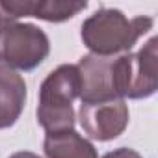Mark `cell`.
<instances>
[{
	"mask_svg": "<svg viewBox=\"0 0 158 158\" xmlns=\"http://www.w3.org/2000/svg\"><path fill=\"white\" fill-rule=\"evenodd\" d=\"M154 26V19L139 15L128 19L121 10L101 8L89 15L80 28V39L95 56H121Z\"/></svg>",
	"mask_w": 158,
	"mask_h": 158,
	"instance_id": "obj_1",
	"label": "cell"
},
{
	"mask_svg": "<svg viewBox=\"0 0 158 158\" xmlns=\"http://www.w3.org/2000/svg\"><path fill=\"white\" fill-rule=\"evenodd\" d=\"M26 104V82L24 78L6 67L0 65V130L13 127Z\"/></svg>",
	"mask_w": 158,
	"mask_h": 158,
	"instance_id": "obj_8",
	"label": "cell"
},
{
	"mask_svg": "<svg viewBox=\"0 0 158 158\" xmlns=\"http://www.w3.org/2000/svg\"><path fill=\"white\" fill-rule=\"evenodd\" d=\"M102 158H143V156H141L138 151L130 149V147H119V149H115V151L106 152Z\"/></svg>",
	"mask_w": 158,
	"mask_h": 158,
	"instance_id": "obj_10",
	"label": "cell"
},
{
	"mask_svg": "<svg viewBox=\"0 0 158 158\" xmlns=\"http://www.w3.org/2000/svg\"><path fill=\"white\" fill-rule=\"evenodd\" d=\"M43 151L47 158H99L95 145L74 128L45 134Z\"/></svg>",
	"mask_w": 158,
	"mask_h": 158,
	"instance_id": "obj_9",
	"label": "cell"
},
{
	"mask_svg": "<svg viewBox=\"0 0 158 158\" xmlns=\"http://www.w3.org/2000/svg\"><path fill=\"white\" fill-rule=\"evenodd\" d=\"M80 95V73L73 63H63L50 71L39 88L37 123L45 134L73 130L76 114L74 99Z\"/></svg>",
	"mask_w": 158,
	"mask_h": 158,
	"instance_id": "obj_2",
	"label": "cell"
},
{
	"mask_svg": "<svg viewBox=\"0 0 158 158\" xmlns=\"http://www.w3.org/2000/svg\"><path fill=\"white\" fill-rule=\"evenodd\" d=\"M78 119L84 132L95 141H112L128 127V106L123 99L80 104Z\"/></svg>",
	"mask_w": 158,
	"mask_h": 158,
	"instance_id": "obj_6",
	"label": "cell"
},
{
	"mask_svg": "<svg viewBox=\"0 0 158 158\" xmlns=\"http://www.w3.org/2000/svg\"><path fill=\"white\" fill-rule=\"evenodd\" d=\"M114 60L115 56L86 54L78 61L80 73V104H95L121 99L114 82Z\"/></svg>",
	"mask_w": 158,
	"mask_h": 158,
	"instance_id": "obj_5",
	"label": "cell"
},
{
	"mask_svg": "<svg viewBox=\"0 0 158 158\" xmlns=\"http://www.w3.org/2000/svg\"><path fill=\"white\" fill-rule=\"evenodd\" d=\"M86 8L88 2L82 0H0V23L19 21L23 17H35L47 23H65Z\"/></svg>",
	"mask_w": 158,
	"mask_h": 158,
	"instance_id": "obj_7",
	"label": "cell"
},
{
	"mask_svg": "<svg viewBox=\"0 0 158 158\" xmlns=\"http://www.w3.org/2000/svg\"><path fill=\"white\" fill-rule=\"evenodd\" d=\"M10 158H41V156L35 152H30V151H19V152H13Z\"/></svg>",
	"mask_w": 158,
	"mask_h": 158,
	"instance_id": "obj_11",
	"label": "cell"
},
{
	"mask_svg": "<svg viewBox=\"0 0 158 158\" xmlns=\"http://www.w3.org/2000/svg\"><path fill=\"white\" fill-rule=\"evenodd\" d=\"M50 54L48 35L35 24L0 23V65L13 71H34Z\"/></svg>",
	"mask_w": 158,
	"mask_h": 158,
	"instance_id": "obj_4",
	"label": "cell"
},
{
	"mask_svg": "<svg viewBox=\"0 0 158 158\" xmlns=\"http://www.w3.org/2000/svg\"><path fill=\"white\" fill-rule=\"evenodd\" d=\"M114 82L117 95L132 101L149 99L158 89V39L151 37L136 54L114 60Z\"/></svg>",
	"mask_w": 158,
	"mask_h": 158,
	"instance_id": "obj_3",
	"label": "cell"
}]
</instances>
